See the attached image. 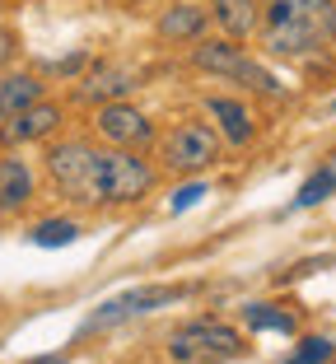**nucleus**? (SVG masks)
<instances>
[{
    "instance_id": "obj_21",
    "label": "nucleus",
    "mask_w": 336,
    "mask_h": 364,
    "mask_svg": "<svg viewBox=\"0 0 336 364\" xmlns=\"http://www.w3.org/2000/svg\"><path fill=\"white\" fill-rule=\"evenodd\" d=\"M14 61V33L10 28H0V70Z\"/></svg>"
},
{
    "instance_id": "obj_10",
    "label": "nucleus",
    "mask_w": 336,
    "mask_h": 364,
    "mask_svg": "<svg viewBox=\"0 0 336 364\" xmlns=\"http://www.w3.org/2000/svg\"><path fill=\"white\" fill-rule=\"evenodd\" d=\"M38 196V178H33L28 159L19 154H0V215H19Z\"/></svg>"
},
{
    "instance_id": "obj_7",
    "label": "nucleus",
    "mask_w": 336,
    "mask_h": 364,
    "mask_svg": "<svg viewBox=\"0 0 336 364\" xmlns=\"http://www.w3.org/2000/svg\"><path fill=\"white\" fill-rule=\"evenodd\" d=\"M183 294H187L183 285H141V289H126V294H117V299H103L94 313H89L85 332L112 327V322H126V318H136V313H150V309H159V304L183 299Z\"/></svg>"
},
{
    "instance_id": "obj_22",
    "label": "nucleus",
    "mask_w": 336,
    "mask_h": 364,
    "mask_svg": "<svg viewBox=\"0 0 336 364\" xmlns=\"http://www.w3.org/2000/svg\"><path fill=\"white\" fill-rule=\"evenodd\" d=\"M33 364H70V360H56V355H47V360H33Z\"/></svg>"
},
{
    "instance_id": "obj_11",
    "label": "nucleus",
    "mask_w": 336,
    "mask_h": 364,
    "mask_svg": "<svg viewBox=\"0 0 336 364\" xmlns=\"http://www.w3.org/2000/svg\"><path fill=\"white\" fill-rule=\"evenodd\" d=\"M131 89V75L121 70V65H94L85 80H75V103H112V98H121Z\"/></svg>"
},
{
    "instance_id": "obj_4",
    "label": "nucleus",
    "mask_w": 336,
    "mask_h": 364,
    "mask_svg": "<svg viewBox=\"0 0 336 364\" xmlns=\"http://www.w3.org/2000/svg\"><path fill=\"white\" fill-rule=\"evenodd\" d=\"M243 355V336L215 318H196L183 322L173 336H168V360L173 364H224Z\"/></svg>"
},
{
    "instance_id": "obj_6",
    "label": "nucleus",
    "mask_w": 336,
    "mask_h": 364,
    "mask_svg": "<svg viewBox=\"0 0 336 364\" xmlns=\"http://www.w3.org/2000/svg\"><path fill=\"white\" fill-rule=\"evenodd\" d=\"M94 131L103 136V145H117V150H145V145H154V122L145 117L141 107L121 103V98L98 103Z\"/></svg>"
},
{
    "instance_id": "obj_3",
    "label": "nucleus",
    "mask_w": 336,
    "mask_h": 364,
    "mask_svg": "<svg viewBox=\"0 0 336 364\" xmlns=\"http://www.w3.org/2000/svg\"><path fill=\"white\" fill-rule=\"evenodd\" d=\"M192 65L196 70H210V75H220V80H229V85L257 89V94H281V80H276L261 61H252V56L239 47V38H210V43H196L192 47Z\"/></svg>"
},
{
    "instance_id": "obj_9",
    "label": "nucleus",
    "mask_w": 336,
    "mask_h": 364,
    "mask_svg": "<svg viewBox=\"0 0 336 364\" xmlns=\"http://www.w3.org/2000/svg\"><path fill=\"white\" fill-rule=\"evenodd\" d=\"M206 112L215 117L220 140H229L234 150H239V145H248V140L257 136V117H252L248 103H243V98H234V94H210L206 98Z\"/></svg>"
},
{
    "instance_id": "obj_18",
    "label": "nucleus",
    "mask_w": 336,
    "mask_h": 364,
    "mask_svg": "<svg viewBox=\"0 0 336 364\" xmlns=\"http://www.w3.org/2000/svg\"><path fill=\"white\" fill-rule=\"evenodd\" d=\"M336 355V346H332V336H304V346L290 355L285 364H327Z\"/></svg>"
},
{
    "instance_id": "obj_13",
    "label": "nucleus",
    "mask_w": 336,
    "mask_h": 364,
    "mask_svg": "<svg viewBox=\"0 0 336 364\" xmlns=\"http://www.w3.org/2000/svg\"><path fill=\"white\" fill-rule=\"evenodd\" d=\"M43 98V80L38 75H28V70H0V122L5 117H14L19 107H28V103H38Z\"/></svg>"
},
{
    "instance_id": "obj_17",
    "label": "nucleus",
    "mask_w": 336,
    "mask_h": 364,
    "mask_svg": "<svg viewBox=\"0 0 336 364\" xmlns=\"http://www.w3.org/2000/svg\"><path fill=\"white\" fill-rule=\"evenodd\" d=\"M28 238L38 247H65V243H75L80 238V225L75 220H43V225H33Z\"/></svg>"
},
{
    "instance_id": "obj_14",
    "label": "nucleus",
    "mask_w": 336,
    "mask_h": 364,
    "mask_svg": "<svg viewBox=\"0 0 336 364\" xmlns=\"http://www.w3.org/2000/svg\"><path fill=\"white\" fill-rule=\"evenodd\" d=\"M210 19L229 38H248L257 28V0H210Z\"/></svg>"
},
{
    "instance_id": "obj_12",
    "label": "nucleus",
    "mask_w": 336,
    "mask_h": 364,
    "mask_svg": "<svg viewBox=\"0 0 336 364\" xmlns=\"http://www.w3.org/2000/svg\"><path fill=\"white\" fill-rule=\"evenodd\" d=\"M210 23V14L201 10V5H192V0H178V5H168V10L159 14V38H168V43H192V38H201Z\"/></svg>"
},
{
    "instance_id": "obj_8",
    "label": "nucleus",
    "mask_w": 336,
    "mask_h": 364,
    "mask_svg": "<svg viewBox=\"0 0 336 364\" xmlns=\"http://www.w3.org/2000/svg\"><path fill=\"white\" fill-rule=\"evenodd\" d=\"M61 103H52V98H38V103L19 107L14 117L0 122V145H33V140H47L61 131Z\"/></svg>"
},
{
    "instance_id": "obj_15",
    "label": "nucleus",
    "mask_w": 336,
    "mask_h": 364,
    "mask_svg": "<svg viewBox=\"0 0 336 364\" xmlns=\"http://www.w3.org/2000/svg\"><path fill=\"white\" fill-rule=\"evenodd\" d=\"M332 192H336V164H323V168H318L313 178L299 187V196H294V210H313V205H323Z\"/></svg>"
},
{
    "instance_id": "obj_5",
    "label": "nucleus",
    "mask_w": 336,
    "mask_h": 364,
    "mask_svg": "<svg viewBox=\"0 0 336 364\" xmlns=\"http://www.w3.org/2000/svg\"><path fill=\"white\" fill-rule=\"evenodd\" d=\"M220 159V131L206 122H178L159 136V168L168 173H201Z\"/></svg>"
},
{
    "instance_id": "obj_2",
    "label": "nucleus",
    "mask_w": 336,
    "mask_h": 364,
    "mask_svg": "<svg viewBox=\"0 0 336 364\" xmlns=\"http://www.w3.org/2000/svg\"><path fill=\"white\" fill-rule=\"evenodd\" d=\"M257 33L271 56L304 61L336 43V0H261Z\"/></svg>"
},
{
    "instance_id": "obj_23",
    "label": "nucleus",
    "mask_w": 336,
    "mask_h": 364,
    "mask_svg": "<svg viewBox=\"0 0 336 364\" xmlns=\"http://www.w3.org/2000/svg\"><path fill=\"white\" fill-rule=\"evenodd\" d=\"M332 112H336V103H332Z\"/></svg>"
},
{
    "instance_id": "obj_16",
    "label": "nucleus",
    "mask_w": 336,
    "mask_h": 364,
    "mask_svg": "<svg viewBox=\"0 0 336 364\" xmlns=\"http://www.w3.org/2000/svg\"><path fill=\"white\" fill-rule=\"evenodd\" d=\"M243 322H248L252 332H281V336L294 332V318L281 313L276 304H248V309H243Z\"/></svg>"
},
{
    "instance_id": "obj_20",
    "label": "nucleus",
    "mask_w": 336,
    "mask_h": 364,
    "mask_svg": "<svg viewBox=\"0 0 336 364\" xmlns=\"http://www.w3.org/2000/svg\"><path fill=\"white\" fill-rule=\"evenodd\" d=\"M85 65H89V56L75 52V56H65V61H56V75H75V70H85Z\"/></svg>"
},
{
    "instance_id": "obj_1",
    "label": "nucleus",
    "mask_w": 336,
    "mask_h": 364,
    "mask_svg": "<svg viewBox=\"0 0 336 364\" xmlns=\"http://www.w3.org/2000/svg\"><path fill=\"white\" fill-rule=\"evenodd\" d=\"M52 187L70 205L103 210V205H136L154 192L159 168L141 150L117 145H89V140H52L43 154Z\"/></svg>"
},
{
    "instance_id": "obj_19",
    "label": "nucleus",
    "mask_w": 336,
    "mask_h": 364,
    "mask_svg": "<svg viewBox=\"0 0 336 364\" xmlns=\"http://www.w3.org/2000/svg\"><path fill=\"white\" fill-rule=\"evenodd\" d=\"M201 196H206V182H183L173 192V201H168V210H187V205H196Z\"/></svg>"
}]
</instances>
